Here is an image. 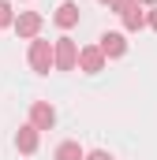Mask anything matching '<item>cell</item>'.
I'll return each mask as SVG.
<instances>
[{"mask_svg": "<svg viewBox=\"0 0 157 160\" xmlns=\"http://www.w3.org/2000/svg\"><path fill=\"white\" fill-rule=\"evenodd\" d=\"M146 26H150V30H157V8H150V11H146Z\"/></svg>", "mask_w": 157, "mask_h": 160, "instance_id": "14", "label": "cell"}, {"mask_svg": "<svg viewBox=\"0 0 157 160\" xmlns=\"http://www.w3.org/2000/svg\"><path fill=\"white\" fill-rule=\"evenodd\" d=\"M4 26H15V15H11V4L8 0H0V30Z\"/></svg>", "mask_w": 157, "mask_h": 160, "instance_id": "11", "label": "cell"}, {"mask_svg": "<svg viewBox=\"0 0 157 160\" xmlns=\"http://www.w3.org/2000/svg\"><path fill=\"white\" fill-rule=\"evenodd\" d=\"M97 45H101V52H105L109 60H116V56H123V52H127V38H123V34H116V30L101 34V41H97Z\"/></svg>", "mask_w": 157, "mask_h": 160, "instance_id": "6", "label": "cell"}, {"mask_svg": "<svg viewBox=\"0 0 157 160\" xmlns=\"http://www.w3.org/2000/svg\"><path fill=\"white\" fill-rule=\"evenodd\" d=\"M135 4H138V0H112V8H116L120 15H123V11H131V8H135Z\"/></svg>", "mask_w": 157, "mask_h": 160, "instance_id": "12", "label": "cell"}, {"mask_svg": "<svg viewBox=\"0 0 157 160\" xmlns=\"http://www.w3.org/2000/svg\"><path fill=\"white\" fill-rule=\"evenodd\" d=\"M52 19H56V26H60V30H71V26L78 22V8L71 4V0H64V4L56 8V15H52Z\"/></svg>", "mask_w": 157, "mask_h": 160, "instance_id": "8", "label": "cell"}, {"mask_svg": "<svg viewBox=\"0 0 157 160\" xmlns=\"http://www.w3.org/2000/svg\"><path fill=\"white\" fill-rule=\"evenodd\" d=\"M41 22H45V19H41L38 11H19V15H15V34H19V38H38V30H41Z\"/></svg>", "mask_w": 157, "mask_h": 160, "instance_id": "4", "label": "cell"}, {"mask_svg": "<svg viewBox=\"0 0 157 160\" xmlns=\"http://www.w3.org/2000/svg\"><path fill=\"white\" fill-rule=\"evenodd\" d=\"M120 19H123V26H127V30H142V26H146V11H142L138 4H135L131 11H123Z\"/></svg>", "mask_w": 157, "mask_h": 160, "instance_id": "10", "label": "cell"}, {"mask_svg": "<svg viewBox=\"0 0 157 160\" xmlns=\"http://www.w3.org/2000/svg\"><path fill=\"white\" fill-rule=\"evenodd\" d=\"M56 45V71H75V63H78V48L71 38H60V41H52Z\"/></svg>", "mask_w": 157, "mask_h": 160, "instance_id": "2", "label": "cell"}, {"mask_svg": "<svg viewBox=\"0 0 157 160\" xmlns=\"http://www.w3.org/2000/svg\"><path fill=\"white\" fill-rule=\"evenodd\" d=\"M30 123H34L38 130H52V123H56V108H52L49 101H38V104L30 108Z\"/></svg>", "mask_w": 157, "mask_h": 160, "instance_id": "5", "label": "cell"}, {"mask_svg": "<svg viewBox=\"0 0 157 160\" xmlns=\"http://www.w3.org/2000/svg\"><path fill=\"white\" fill-rule=\"evenodd\" d=\"M52 160H86V153H82L78 142H60L56 153H52Z\"/></svg>", "mask_w": 157, "mask_h": 160, "instance_id": "9", "label": "cell"}, {"mask_svg": "<svg viewBox=\"0 0 157 160\" xmlns=\"http://www.w3.org/2000/svg\"><path fill=\"white\" fill-rule=\"evenodd\" d=\"M138 4H150V8H154V4H157V0H138Z\"/></svg>", "mask_w": 157, "mask_h": 160, "instance_id": "15", "label": "cell"}, {"mask_svg": "<svg viewBox=\"0 0 157 160\" xmlns=\"http://www.w3.org/2000/svg\"><path fill=\"white\" fill-rule=\"evenodd\" d=\"M101 4H112V0H101Z\"/></svg>", "mask_w": 157, "mask_h": 160, "instance_id": "16", "label": "cell"}, {"mask_svg": "<svg viewBox=\"0 0 157 160\" xmlns=\"http://www.w3.org/2000/svg\"><path fill=\"white\" fill-rule=\"evenodd\" d=\"M86 160H112V153H105V149H94V153H86Z\"/></svg>", "mask_w": 157, "mask_h": 160, "instance_id": "13", "label": "cell"}, {"mask_svg": "<svg viewBox=\"0 0 157 160\" xmlns=\"http://www.w3.org/2000/svg\"><path fill=\"white\" fill-rule=\"evenodd\" d=\"M30 67L38 75H49V67H56V45L52 41H30Z\"/></svg>", "mask_w": 157, "mask_h": 160, "instance_id": "1", "label": "cell"}, {"mask_svg": "<svg viewBox=\"0 0 157 160\" xmlns=\"http://www.w3.org/2000/svg\"><path fill=\"white\" fill-rule=\"evenodd\" d=\"M105 52H101V45H86L82 52H78V67L86 71V75H97V71H105Z\"/></svg>", "mask_w": 157, "mask_h": 160, "instance_id": "3", "label": "cell"}, {"mask_svg": "<svg viewBox=\"0 0 157 160\" xmlns=\"http://www.w3.org/2000/svg\"><path fill=\"white\" fill-rule=\"evenodd\" d=\"M38 127H34V123H26V127H19V134H15V145H19V153H26V157H30V153H34V149H38Z\"/></svg>", "mask_w": 157, "mask_h": 160, "instance_id": "7", "label": "cell"}]
</instances>
